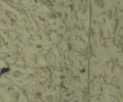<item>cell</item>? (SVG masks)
<instances>
[{
  "label": "cell",
  "instance_id": "1",
  "mask_svg": "<svg viewBox=\"0 0 123 102\" xmlns=\"http://www.w3.org/2000/svg\"><path fill=\"white\" fill-rule=\"evenodd\" d=\"M9 70H10V69H9V68H3V69L1 70V71H0V74H1V73L2 74V73H5V72H6L9 71Z\"/></svg>",
  "mask_w": 123,
  "mask_h": 102
}]
</instances>
